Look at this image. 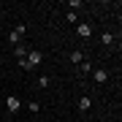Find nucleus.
Returning a JSON list of instances; mask_svg holds the SVG:
<instances>
[{
    "label": "nucleus",
    "mask_w": 122,
    "mask_h": 122,
    "mask_svg": "<svg viewBox=\"0 0 122 122\" xmlns=\"http://www.w3.org/2000/svg\"><path fill=\"white\" fill-rule=\"evenodd\" d=\"M27 54H30V57L19 62V65H22L25 71H35V68L41 65V62H44V52H35V49H30V52H27Z\"/></svg>",
    "instance_id": "1"
},
{
    "label": "nucleus",
    "mask_w": 122,
    "mask_h": 122,
    "mask_svg": "<svg viewBox=\"0 0 122 122\" xmlns=\"http://www.w3.org/2000/svg\"><path fill=\"white\" fill-rule=\"evenodd\" d=\"M5 109H8V114H16L19 109H22V100H19V95H8V98H5Z\"/></svg>",
    "instance_id": "2"
},
{
    "label": "nucleus",
    "mask_w": 122,
    "mask_h": 122,
    "mask_svg": "<svg viewBox=\"0 0 122 122\" xmlns=\"http://www.w3.org/2000/svg\"><path fill=\"white\" fill-rule=\"evenodd\" d=\"M76 33H79V38H90V35H92V27L87 22H79L76 25Z\"/></svg>",
    "instance_id": "3"
},
{
    "label": "nucleus",
    "mask_w": 122,
    "mask_h": 122,
    "mask_svg": "<svg viewBox=\"0 0 122 122\" xmlns=\"http://www.w3.org/2000/svg\"><path fill=\"white\" fill-rule=\"evenodd\" d=\"M90 106H92L90 95H81V98H79V111H81V114H87V111H90Z\"/></svg>",
    "instance_id": "4"
},
{
    "label": "nucleus",
    "mask_w": 122,
    "mask_h": 122,
    "mask_svg": "<svg viewBox=\"0 0 122 122\" xmlns=\"http://www.w3.org/2000/svg\"><path fill=\"white\" fill-rule=\"evenodd\" d=\"M27 52H30V49H27V46H22V44H16V46H14V54H16L19 60H25V54H27Z\"/></svg>",
    "instance_id": "5"
},
{
    "label": "nucleus",
    "mask_w": 122,
    "mask_h": 122,
    "mask_svg": "<svg viewBox=\"0 0 122 122\" xmlns=\"http://www.w3.org/2000/svg\"><path fill=\"white\" fill-rule=\"evenodd\" d=\"M106 79H109V73H106L103 68H98V71H95V81H98V84H106Z\"/></svg>",
    "instance_id": "6"
},
{
    "label": "nucleus",
    "mask_w": 122,
    "mask_h": 122,
    "mask_svg": "<svg viewBox=\"0 0 122 122\" xmlns=\"http://www.w3.org/2000/svg\"><path fill=\"white\" fill-rule=\"evenodd\" d=\"M71 62H73V65L84 62V52H71Z\"/></svg>",
    "instance_id": "7"
},
{
    "label": "nucleus",
    "mask_w": 122,
    "mask_h": 122,
    "mask_svg": "<svg viewBox=\"0 0 122 122\" xmlns=\"http://www.w3.org/2000/svg\"><path fill=\"white\" fill-rule=\"evenodd\" d=\"M100 41H103V46H111V44H114V35H111V33H103Z\"/></svg>",
    "instance_id": "8"
},
{
    "label": "nucleus",
    "mask_w": 122,
    "mask_h": 122,
    "mask_svg": "<svg viewBox=\"0 0 122 122\" xmlns=\"http://www.w3.org/2000/svg\"><path fill=\"white\" fill-rule=\"evenodd\" d=\"M79 71H81V73H90V71H92V62H87V60L79 62Z\"/></svg>",
    "instance_id": "9"
},
{
    "label": "nucleus",
    "mask_w": 122,
    "mask_h": 122,
    "mask_svg": "<svg viewBox=\"0 0 122 122\" xmlns=\"http://www.w3.org/2000/svg\"><path fill=\"white\" fill-rule=\"evenodd\" d=\"M19 38H22V35H16V33H14V30L8 33V44H14V46H16V44H19Z\"/></svg>",
    "instance_id": "10"
},
{
    "label": "nucleus",
    "mask_w": 122,
    "mask_h": 122,
    "mask_svg": "<svg viewBox=\"0 0 122 122\" xmlns=\"http://www.w3.org/2000/svg\"><path fill=\"white\" fill-rule=\"evenodd\" d=\"M27 109H30L33 114H38V111H41V103H38V100H30V106H27Z\"/></svg>",
    "instance_id": "11"
},
{
    "label": "nucleus",
    "mask_w": 122,
    "mask_h": 122,
    "mask_svg": "<svg viewBox=\"0 0 122 122\" xmlns=\"http://www.w3.org/2000/svg\"><path fill=\"white\" fill-rule=\"evenodd\" d=\"M68 22H71V25H79V16H76V11H71V14H68Z\"/></svg>",
    "instance_id": "12"
},
{
    "label": "nucleus",
    "mask_w": 122,
    "mask_h": 122,
    "mask_svg": "<svg viewBox=\"0 0 122 122\" xmlns=\"http://www.w3.org/2000/svg\"><path fill=\"white\" fill-rule=\"evenodd\" d=\"M38 87H49V76H41L38 79Z\"/></svg>",
    "instance_id": "13"
}]
</instances>
